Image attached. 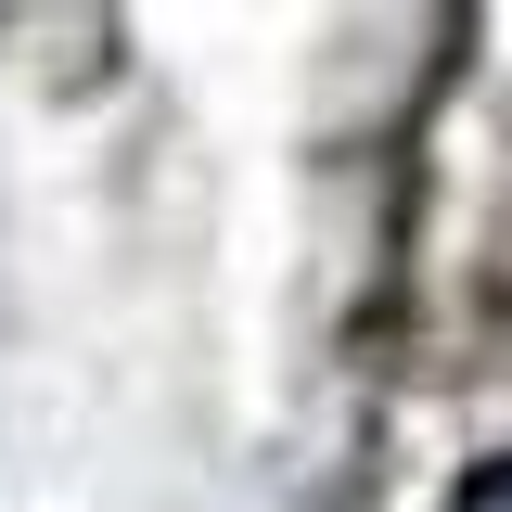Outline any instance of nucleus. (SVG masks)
Here are the masks:
<instances>
[{"mask_svg": "<svg viewBox=\"0 0 512 512\" xmlns=\"http://www.w3.org/2000/svg\"><path fill=\"white\" fill-rule=\"evenodd\" d=\"M448 512H512V461H474V474L448 487Z\"/></svg>", "mask_w": 512, "mask_h": 512, "instance_id": "obj_1", "label": "nucleus"}]
</instances>
